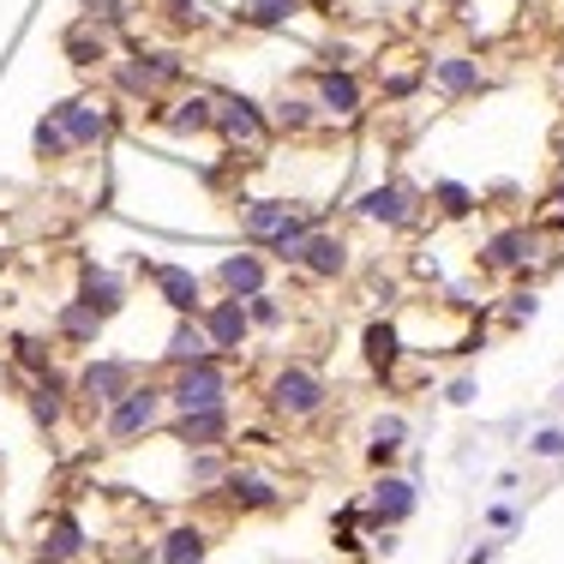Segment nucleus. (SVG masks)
Listing matches in <instances>:
<instances>
[{"mask_svg": "<svg viewBox=\"0 0 564 564\" xmlns=\"http://www.w3.org/2000/svg\"><path fill=\"white\" fill-rule=\"evenodd\" d=\"M156 289H163L174 313H198V276L186 264H156Z\"/></svg>", "mask_w": 564, "mask_h": 564, "instance_id": "obj_13", "label": "nucleus"}, {"mask_svg": "<svg viewBox=\"0 0 564 564\" xmlns=\"http://www.w3.org/2000/svg\"><path fill=\"white\" fill-rule=\"evenodd\" d=\"M558 205H564V193H558Z\"/></svg>", "mask_w": 564, "mask_h": 564, "instance_id": "obj_36", "label": "nucleus"}, {"mask_svg": "<svg viewBox=\"0 0 564 564\" xmlns=\"http://www.w3.org/2000/svg\"><path fill=\"white\" fill-rule=\"evenodd\" d=\"M31 414L43 426H55L61 421V402H55V384H43V391H31Z\"/></svg>", "mask_w": 564, "mask_h": 564, "instance_id": "obj_32", "label": "nucleus"}, {"mask_svg": "<svg viewBox=\"0 0 564 564\" xmlns=\"http://www.w3.org/2000/svg\"><path fill=\"white\" fill-rule=\"evenodd\" d=\"M97 325H102V318L90 313L85 301H73V306L61 313V330H66V337H78V343H90V337H97Z\"/></svg>", "mask_w": 564, "mask_h": 564, "instance_id": "obj_27", "label": "nucleus"}, {"mask_svg": "<svg viewBox=\"0 0 564 564\" xmlns=\"http://www.w3.org/2000/svg\"><path fill=\"white\" fill-rule=\"evenodd\" d=\"M294 264H306L313 276H337L348 264V247H343V240H330V235H306L301 252H294Z\"/></svg>", "mask_w": 564, "mask_h": 564, "instance_id": "obj_11", "label": "nucleus"}, {"mask_svg": "<svg viewBox=\"0 0 564 564\" xmlns=\"http://www.w3.org/2000/svg\"><path fill=\"white\" fill-rule=\"evenodd\" d=\"M318 109H325L330 120H355V115H360V85H355V73L325 66V73H318Z\"/></svg>", "mask_w": 564, "mask_h": 564, "instance_id": "obj_7", "label": "nucleus"}, {"mask_svg": "<svg viewBox=\"0 0 564 564\" xmlns=\"http://www.w3.org/2000/svg\"><path fill=\"white\" fill-rule=\"evenodd\" d=\"M247 325H252V318H247V306H240V301H217V306L205 313V337H210V348H240Z\"/></svg>", "mask_w": 564, "mask_h": 564, "instance_id": "obj_10", "label": "nucleus"}, {"mask_svg": "<svg viewBox=\"0 0 564 564\" xmlns=\"http://www.w3.org/2000/svg\"><path fill=\"white\" fill-rule=\"evenodd\" d=\"M78 391H85L90 402H120L132 391V367L127 360H97V367L85 372V384H78Z\"/></svg>", "mask_w": 564, "mask_h": 564, "instance_id": "obj_9", "label": "nucleus"}, {"mask_svg": "<svg viewBox=\"0 0 564 564\" xmlns=\"http://www.w3.org/2000/svg\"><path fill=\"white\" fill-rule=\"evenodd\" d=\"M247 301H252V306H247V318H252V325H276V318H282V306H276L264 289H259V294H247Z\"/></svg>", "mask_w": 564, "mask_h": 564, "instance_id": "obj_33", "label": "nucleus"}, {"mask_svg": "<svg viewBox=\"0 0 564 564\" xmlns=\"http://www.w3.org/2000/svg\"><path fill=\"white\" fill-rule=\"evenodd\" d=\"M360 210H367L372 223L402 228V223H409V193H402V186H372V193L360 198Z\"/></svg>", "mask_w": 564, "mask_h": 564, "instance_id": "obj_16", "label": "nucleus"}, {"mask_svg": "<svg viewBox=\"0 0 564 564\" xmlns=\"http://www.w3.org/2000/svg\"><path fill=\"white\" fill-rule=\"evenodd\" d=\"M55 120H61V132H66V144H73V151L109 139V109H102V102H90V97H66L61 109H55Z\"/></svg>", "mask_w": 564, "mask_h": 564, "instance_id": "obj_4", "label": "nucleus"}, {"mask_svg": "<svg viewBox=\"0 0 564 564\" xmlns=\"http://www.w3.org/2000/svg\"><path fill=\"white\" fill-rule=\"evenodd\" d=\"M367 355H372V367H391V360H397V330L391 325H372L367 330Z\"/></svg>", "mask_w": 564, "mask_h": 564, "instance_id": "obj_29", "label": "nucleus"}, {"mask_svg": "<svg viewBox=\"0 0 564 564\" xmlns=\"http://www.w3.org/2000/svg\"><path fill=\"white\" fill-rule=\"evenodd\" d=\"M414 510V487L409 480H379V499H372V517L379 522H402Z\"/></svg>", "mask_w": 564, "mask_h": 564, "instance_id": "obj_22", "label": "nucleus"}, {"mask_svg": "<svg viewBox=\"0 0 564 564\" xmlns=\"http://www.w3.org/2000/svg\"><path fill=\"white\" fill-rule=\"evenodd\" d=\"M163 402H169V391H156V384H132L127 397L109 409V438H139V433H151L156 426V414H163Z\"/></svg>", "mask_w": 564, "mask_h": 564, "instance_id": "obj_3", "label": "nucleus"}, {"mask_svg": "<svg viewBox=\"0 0 564 564\" xmlns=\"http://www.w3.org/2000/svg\"><path fill=\"white\" fill-rule=\"evenodd\" d=\"M43 553H48V564H66V558L85 553V529H78V517H55V529H48Z\"/></svg>", "mask_w": 564, "mask_h": 564, "instance_id": "obj_20", "label": "nucleus"}, {"mask_svg": "<svg viewBox=\"0 0 564 564\" xmlns=\"http://www.w3.org/2000/svg\"><path fill=\"white\" fill-rule=\"evenodd\" d=\"M289 223H294V210L276 205V198H252V205H247V235L264 240V247H271V240H276Z\"/></svg>", "mask_w": 564, "mask_h": 564, "instance_id": "obj_14", "label": "nucleus"}, {"mask_svg": "<svg viewBox=\"0 0 564 564\" xmlns=\"http://www.w3.org/2000/svg\"><path fill=\"white\" fill-rule=\"evenodd\" d=\"M223 289L235 294V301H240V294H259V289H264V264L252 259V252H240V259H223Z\"/></svg>", "mask_w": 564, "mask_h": 564, "instance_id": "obj_19", "label": "nucleus"}, {"mask_svg": "<svg viewBox=\"0 0 564 564\" xmlns=\"http://www.w3.org/2000/svg\"><path fill=\"white\" fill-rule=\"evenodd\" d=\"M306 120H313V102H301V97L276 102V127H306Z\"/></svg>", "mask_w": 564, "mask_h": 564, "instance_id": "obj_31", "label": "nucleus"}, {"mask_svg": "<svg viewBox=\"0 0 564 564\" xmlns=\"http://www.w3.org/2000/svg\"><path fill=\"white\" fill-rule=\"evenodd\" d=\"M61 48H66V61H73V66H102V61H109V24H97L85 12V19L61 36Z\"/></svg>", "mask_w": 564, "mask_h": 564, "instance_id": "obj_8", "label": "nucleus"}, {"mask_svg": "<svg viewBox=\"0 0 564 564\" xmlns=\"http://www.w3.org/2000/svg\"><path fill=\"white\" fill-rule=\"evenodd\" d=\"M205 355H210L205 325H186V318H181V325H174V337H169V360H181V367H186V360H205Z\"/></svg>", "mask_w": 564, "mask_h": 564, "instance_id": "obj_24", "label": "nucleus"}, {"mask_svg": "<svg viewBox=\"0 0 564 564\" xmlns=\"http://www.w3.org/2000/svg\"><path fill=\"white\" fill-rule=\"evenodd\" d=\"M66 151H73V144H66L61 120L43 115V120H36V156H66Z\"/></svg>", "mask_w": 564, "mask_h": 564, "instance_id": "obj_28", "label": "nucleus"}, {"mask_svg": "<svg viewBox=\"0 0 564 564\" xmlns=\"http://www.w3.org/2000/svg\"><path fill=\"white\" fill-rule=\"evenodd\" d=\"M169 127L174 132H210L217 127V97H181L169 109Z\"/></svg>", "mask_w": 564, "mask_h": 564, "instance_id": "obj_17", "label": "nucleus"}, {"mask_svg": "<svg viewBox=\"0 0 564 564\" xmlns=\"http://www.w3.org/2000/svg\"><path fill=\"white\" fill-rule=\"evenodd\" d=\"M181 445H198V451H210L217 438L228 433V409H193V414H181Z\"/></svg>", "mask_w": 564, "mask_h": 564, "instance_id": "obj_12", "label": "nucleus"}, {"mask_svg": "<svg viewBox=\"0 0 564 564\" xmlns=\"http://www.w3.org/2000/svg\"><path fill=\"white\" fill-rule=\"evenodd\" d=\"M534 456H564V433H558V426H546V433H534Z\"/></svg>", "mask_w": 564, "mask_h": 564, "instance_id": "obj_34", "label": "nucleus"}, {"mask_svg": "<svg viewBox=\"0 0 564 564\" xmlns=\"http://www.w3.org/2000/svg\"><path fill=\"white\" fill-rule=\"evenodd\" d=\"M163 558L169 564H205V534L198 529H169L163 534Z\"/></svg>", "mask_w": 564, "mask_h": 564, "instance_id": "obj_25", "label": "nucleus"}, {"mask_svg": "<svg viewBox=\"0 0 564 564\" xmlns=\"http://www.w3.org/2000/svg\"><path fill=\"white\" fill-rule=\"evenodd\" d=\"M438 205H445V210H468V186L445 181V186H438Z\"/></svg>", "mask_w": 564, "mask_h": 564, "instance_id": "obj_35", "label": "nucleus"}, {"mask_svg": "<svg viewBox=\"0 0 564 564\" xmlns=\"http://www.w3.org/2000/svg\"><path fill=\"white\" fill-rule=\"evenodd\" d=\"M169 19L198 31V24H210V7H205V0H169Z\"/></svg>", "mask_w": 564, "mask_h": 564, "instance_id": "obj_30", "label": "nucleus"}, {"mask_svg": "<svg viewBox=\"0 0 564 564\" xmlns=\"http://www.w3.org/2000/svg\"><path fill=\"white\" fill-rule=\"evenodd\" d=\"M433 78L451 90V97H468V90H480V66L468 61V55H445V61H433Z\"/></svg>", "mask_w": 564, "mask_h": 564, "instance_id": "obj_18", "label": "nucleus"}, {"mask_svg": "<svg viewBox=\"0 0 564 564\" xmlns=\"http://www.w3.org/2000/svg\"><path fill=\"white\" fill-rule=\"evenodd\" d=\"M294 12H301V0H240L235 19L252 24V31H276V24H289Z\"/></svg>", "mask_w": 564, "mask_h": 564, "instance_id": "obj_15", "label": "nucleus"}, {"mask_svg": "<svg viewBox=\"0 0 564 564\" xmlns=\"http://www.w3.org/2000/svg\"><path fill=\"white\" fill-rule=\"evenodd\" d=\"M78 301H85L97 318H109L115 306H120V282H115L109 271H85V289H78Z\"/></svg>", "mask_w": 564, "mask_h": 564, "instance_id": "obj_21", "label": "nucleus"}, {"mask_svg": "<svg viewBox=\"0 0 564 564\" xmlns=\"http://www.w3.org/2000/svg\"><path fill=\"white\" fill-rule=\"evenodd\" d=\"M223 397H228V379H223V367L217 360H186L181 367V379H174V391H169V402L181 414H193V409H223Z\"/></svg>", "mask_w": 564, "mask_h": 564, "instance_id": "obj_1", "label": "nucleus"}, {"mask_svg": "<svg viewBox=\"0 0 564 564\" xmlns=\"http://www.w3.org/2000/svg\"><path fill=\"white\" fill-rule=\"evenodd\" d=\"M223 487H228V499H235V505H247V510H264V505H276L271 480H259V475H223Z\"/></svg>", "mask_w": 564, "mask_h": 564, "instance_id": "obj_23", "label": "nucleus"}, {"mask_svg": "<svg viewBox=\"0 0 564 564\" xmlns=\"http://www.w3.org/2000/svg\"><path fill=\"white\" fill-rule=\"evenodd\" d=\"M271 402L282 414H318V402H325V384H318V372H306V367H282L276 372V384H271Z\"/></svg>", "mask_w": 564, "mask_h": 564, "instance_id": "obj_5", "label": "nucleus"}, {"mask_svg": "<svg viewBox=\"0 0 564 564\" xmlns=\"http://www.w3.org/2000/svg\"><path fill=\"white\" fill-rule=\"evenodd\" d=\"M529 252H534V240L522 235V228H510V235H499V240L487 247V259H492V264H522Z\"/></svg>", "mask_w": 564, "mask_h": 564, "instance_id": "obj_26", "label": "nucleus"}, {"mask_svg": "<svg viewBox=\"0 0 564 564\" xmlns=\"http://www.w3.org/2000/svg\"><path fill=\"white\" fill-rule=\"evenodd\" d=\"M217 127H223L235 144H247V151H259L264 132H271V127H264V115L252 109L247 97H217Z\"/></svg>", "mask_w": 564, "mask_h": 564, "instance_id": "obj_6", "label": "nucleus"}, {"mask_svg": "<svg viewBox=\"0 0 564 564\" xmlns=\"http://www.w3.org/2000/svg\"><path fill=\"white\" fill-rule=\"evenodd\" d=\"M181 78V55H139V61H120L115 66V85L127 90V97L151 102L163 85H174Z\"/></svg>", "mask_w": 564, "mask_h": 564, "instance_id": "obj_2", "label": "nucleus"}]
</instances>
